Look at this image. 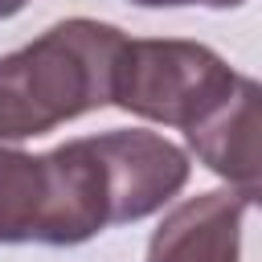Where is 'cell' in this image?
<instances>
[{"label": "cell", "mask_w": 262, "mask_h": 262, "mask_svg": "<svg viewBox=\"0 0 262 262\" xmlns=\"http://www.w3.org/2000/svg\"><path fill=\"white\" fill-rule=\"evenodd\" d=\"M143 8H184V4H205V8H242L246 0H131Z\"/></svg>", "instance_id": "cell-6"}, {"label": "cell", "mask_w": 262, "mask_h": 262, "mask_svg": "<svg viewBox=\"0 0 262 262\" xmlns=\"http://www.w3.org/2000/svg\"><path fill=\"white\" fill-rule=\"evenodd\" d=\"M184 135L209 172L229 180L237 192L258 196L262 151H258V82L254 78H242L233 86V94L225 102H217Z\"/></svg>", "instance_id": "cell-5"}, {"label": "cell", "mask_w": 262, "mask_h": 262, "mask_svg": "<svg viewBox=\"0 0 262 262\" xmlns=\"http://www.w3.org/2000/svg\"><path fill=\"white\" fill-rule=\"evenodd\" d=\"M237 82L242 74L229 70L225 57L201 41L143 37L123 41L119 49L111 78V106L188 131L217 102H225Z\"/></svg>", "instance_id": "cell-3"}, {"label": "cell", "mask_w": 262, "mask_h": 262, "mask_svg": "<svg viewBox=\"0 0 262 262\" xmlns=\"http://www.w3.org/2000/svg\"><path fill=\"white\" fill-rule=\"evenodd\" d=\"M25 4H29V0H0V20H4V16H16Z\"/></svg>", "instance_id": "cell-7"}, {"label": "cell", "mask_w": 262, "mask_h": 262, "mask_svg": "<svg viewBox=\"0 0 262 262\" xmlns=\"http://www.w3.org/2000/svg\"><path fill=\"white\" fill-rule=\"evenodd\" d=\"M250 192H196L180 201L147 242V262H242V225Z\"/></svg>", "instance_id": "cell-4"}, {"label": "cell", "mask_w": 262, "mask_h": 262, "mask_svg": "<svg viewBox=\"0 0 262 262\" xmlns=\"http://www.w3.org/2000/svg\"><path fill=\"white\" fill-rule=\"evenodd\" d=\"M123 41V29L74 16L0 57V139H33L86 111L111 106Z\"/></svg>", "instance_id": "cell-1"}, {"label": "cell", "mask_w": 262, "mask_h": 262, "mask_svg": "<svg viewBox=\"0 0 262 262\" xmlns=\"http://www.w3.org/2000/svg\"><path fill=\"white\" fill-rule=\"evenodd\" d=\"M102 229H111V192L86 135L45 156L0 139V246H82Z\"/></svg>", "instance_id": "cell-2"}]
</instances>
